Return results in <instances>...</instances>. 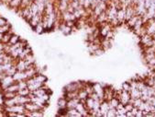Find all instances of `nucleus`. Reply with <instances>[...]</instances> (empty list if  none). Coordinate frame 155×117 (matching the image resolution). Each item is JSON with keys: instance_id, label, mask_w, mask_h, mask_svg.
Returning <instances> with one entry per match:
<instances>
[{"instance_id": "31", "label": "nucleus", "mask_w": 155, "mask_h": 117, "mask_svg": "<svg viewBox=\"0 0 155 117\" xmlns=\"http://www.w3.org/2000/svg\"><path fill=\"white\" fill-rule=\"evenodd\" d=\"M43 110H39V111H35V112H26V116H32V117H41L43 116Z\"/></svg>"}, {"instance_id": "22", "label": "nucleus", "mask_w": 155, "mask_h": 117, "mask_svg": "<svg viewBox=\"0 0 155 117\" xmlns=\"http://www.w3.org/2000/svg\"><path fill=\"white\" fill-rule=\"evenodd\" d=\"M80 102V100L78 98H74L72 100H68L67 101V109H73V108L76 107V105Z\"/></svg>"}, {"instance_id": "7", "label": "nucleus", "mask_w": 155, "mask_h": 117, "mask_svg": "<svg viewBox=\"0 0 155 117\" xmlns=\"http://www.w3.org/2000/svg\"><path fill=\"white\" fill-rule=\"evenodd\" d=\"M125 12H126V7L122 6L121 7L118 8L116 18L119 25L122 24L123 22H125Z\"/></svg>"}, {"instance_id": "8", "label": "nucleus", "mask_w": 155, "mask_h": 117, "mask_svg": "<svg viewBox=\"0 0 155 117\" xmlns=\"http://www.w3.org/2000/svg\"><path fill=\"white\" fill-rule=\"evenodd\" d=\"M104 88H105V87H103V85L98 83V82H96V83L93 84L94 92H96L97 95H98L100 100H102V101L104 100Z\"/></svg>"}, {"instance_id": "28", "label": "nucleus", "mask_w": 155, "mask_h": 117, "mask_svg": "<svg viewBox=\"0 0 155 117\" xmlns=\"http://www.w3.org/2000/svg\"><path fill=\"white\" fill-rule=\"evenodd\" d=\"M33 30L35 31V32L38 33V34H41V33H42L44 31H45V28H44V25H43L42 20H41L39 23H38L36 26H35V27L33 28Z\"/></svg>"}, {"instance_id": "38", "label": "nucleus", "mask_w": 155, "mask_h": 117, "mask_svg": "<svg viewBox=\"0 0 155 117\" xmlns=\"http://www.w3.org/2000/svg\"><path fill=\"white\" fill-rule=\"evenodd\" d=\"M116 115H117L116 108H110L107 114V117H116Z\"/></svg>"}, {"instance_id": "32", "label": "nucleus", "mask_w": 155, "mask_h": 117, "mask_svg": "<svg viewBox=\"0 0 155 117\" xmlns=\"http://www.w3.org/2000/svg\"><path fill=\"white\" fill-rule=\"evenodd\" d=\"M64 97L68 100H72L74 98H78V91H67L65 92L64 94Z\"/></svg>"}, {"instance_id": "47", "label": "nucleus", "mask_w": 155, "mask_h": 117, "mask_svg": "<svg viewBox=\"0 0 155 117\" xmlns=\"http://www.w3.org/2000/svg\"><path fill=\"white\" fill-rule=\"evenodd\" d=\"M137 2H138V0H132V3H131V5L135 6L136 4H137Z\"/></svg>"}, {"instance_id": "34", "label": "nucleus", "mask_w": 155, "mask_h": 117, "mask_svg": "<svg viewBox=\"0 0 155 117\" xmlns=\"http://www.w3.org/2000/svg\"><path fill=\"white\" fill-rule=\"evenodd\" d=\"M10 31H11V26L8 22L0 27V33H1V34H5V33L10 32Z\"/></svg>"}, {"instance_id": "26", "label": "nucleus", "mask_w": 155, "mask_h": 117, "mask_svg": "<svg viewBox=\"0 0 155 117\" xmlns=\"http://www.w3.org/2000/svg\"><path fill=\"white\" fill-rule=\"evenodd\" d=\"M59 28H60V30H61V31L63 32L64 34H69V33L71 32V31L73 30V28L69 27V26H68V25H66L64 22L61 23V24L59 25Z\"/></svg>"}, {"instance_id": "6", "label": "nucleus", "mask_w": 155, "mask_h": 117, "mask_svg": "<svg viewBox=\"0 0 155 117\" xmlns=\"http://www.w3.org/2000/svg\"><path fill=\"white\" fill-rule=\"evenodd\" d=\"M61 20H63V22H67V21H76L77 20L73 15V12L66 10L61 13Z\"/></svg>"}, {"instance_id": "36", "label": "nucleus", "mask_w": 155, "mask_h": 117, "mask_svg": "<svg viewBox=\"0 0 155 117\" xmlns=\"http://www.w3.org/2000/svg\"><path fill=\"white\" fill-rule=\"evenodd\" d=\"M30 93H31V91H30V90L28 88L19 89V91H17V94L20 95V96H29Z\"/></svg>"}, {"instance_id": "14", "label": "nucleus", "mask_w": 155, "mask_h": 117, "mask_svg": "<svg viewBox=\"0 0 155 117\" xmlns=\"http://www.w3.org/2000/svg\"><path fill=\"white\" fill-rule=\"evenodd\" d=\"M63 116H67V117H82L81 114L76 109H75V108H73V109H66Z\"/></svg>"}, {"instance_id": "13", "label": "nucleus", "mask_w": 155, "mask_h": 117, "mask_svg": "<svg viewBox=\"0 0 155 117\" xmlns=\"http://www.w3.org/2000/svg\"><path fill=\"white\" fill-rule=\"evenodd\" d=\"M25 108L27 112H35V111H39V110H43L41 107H39V105H37L36 103H34L32 102H29L25 104Z\"/></svg>"}, {"instance_id": "29", "label": "nucleus", "mask_w": 155, "mask_h": 117, "mask_svg": "<svg viewBox=\"0 0 155 117\" xmlns=\"http://www.w3.org/2000/svg\"><path fill=\"white\" fill-rule=\"evenodd\" d=\"M140 17V16H139V15H134L131 19H130V20L127 21V25H128L130 28L132 29V28H133V26L135 25V23L137 22V20H139Z\"/></svg>"}, {"instance_id": "39", "label": "nucleus", "mask_w": 155, "mask_h": 117, "mask_svg": "<svg viewBox=\"0 0 155 117\" xmlns=\"http://www.w3.org/2000/svg\"><path fill=\"white\" fill-rule=\"evenodd\" d=\"M121 88H122V90H126V91H128V92H130L131 89L130 82H124L121 86Z\"/></svg>"}, {"instance_id": "24", "label": "nucleus", "mask_w": 155, "mask_h": 117, "mask_svg": "<svg viewBox=\"0 0 155 117\" xmlns=\"http://www.w3.org/2000/svg\"><path fill=\"white\" fill-rule=\"evenodd\" d=\"M130 94L131 99H138V98H140V96H141V91L138 88H135V89H130Z\"/></svg>"}, {"instance_id": "42", "label": "nucleus", "mask_w": 155, "mask_h": 117, "mask_svg": "<svg viewBox=\"0 0 155 117\" xmlns=\"http://www.w3.org/2000/svg\"><path fill=\"white\" fill-rule=\"evenodd\" d=\"M133 104L130 102L127 103V104H125V109H126V112H130L132 110V108H133Z\"/></svg>"}, {"instance_id": "50", "label": "nucleus", "mask_w": 155, "mask_h": 117, "mask_svg": "<svg viewBox=\"0 0 155 117\" xmlns=\"http://www.w3.org/2000/svg\"><path fill=\"white\" fill-rule=\"evenodd\" d=\"M153 4H154V5H155V0H153Z\"/></svg>"}, {"instance_id": "48", "label": "nucleus", "mask_w": 155, "mask_h": 117, "mask_svg": "<svg viewBox=\"0 0 155 117\" xmlns=\"http://www.w3.org/2000/svg\"><path fill=\"white\" fill-rule=\"evenodd\" d=\"M61 1H66V2H70L71 0H61Z\"/></svg>"}, {"instance_id": "17", "label": "nucleus", "mask_w": 155, "mask_h": 117, "mask_svg": "<svg viewBox=\"0 0 155 117\" xmlns=\"http://www.w3.org/2000/svg\"><path fill=\"white\" fill-rule=\"evenodd\" d=\"M66 106H67V99L65 97L58 100V102H57V107H58L59 111H65L67 109Z\"/></svg>"}, {"instance_id": "10", "label": "nucleus", "mask_w": 155, "mask_h": 117, "mask_svg": "<svg viewBox=\"0 0 155 117\" xmlns=\"http://www.w3.org/2000/svg\"><path fill=\"white\" fill-rule=\"evenodd\" d=\"M134 15H136L135 7L133 5H130L126 7V12H125V22L131 19Z\"/></svg>"}, {"instance_id": "41", "label": "nucleus", "mask_w": 155, "mask_h": 117, "mask_svg": "<svg viewBox=\"0 0 155 117\" xmlns=\"http://www.w3.org/2000/svg\"><path fill=\"white\" fill-rule=\"evenodd\" d=\"M146 64H147L150 67H155V56L150 60H149L148 62H146Z\"/></svg>"}, {"instance_id": "45", "label": "nucleus", "mask_w": 155, "mask_h": 117, "mask_svg": "<svg viewBox=\"0 0 155 117\" xmlns=\"http://www.w3.org/2000/svg\"><path fill=\"white\" fill-rule=\"evenodd\" d=\"M135 117H143V111H141V110L139 109L138 112H137Z\"/></svg>"}, {"instance_id": "5", "label": "nucleus", "mask_w": 155, "mask_h": 117, "mask_svg": "<svg viewBox=\"0 0 155 117\" xmlns=\"http://www.w3.org/2000/svg\"><path fill=\"white\" fill-rule=\"evenodd\" d=\"M140 38V44L142 45L144 48L145 47L153 46V38L152 35H149V34L145 33Z\"/></svg>"}, {"instance_id": "4", "label": "nucleus", "mask_w": 155, "mask_h": 117, "mask_svg": "<svg viewBox=\"0 0 155 117\" xmlns=\"http://www.w3.org/2000/svg\"><path fill=\"white\" fill-rule=\"evenodd\" d=\"M15 80L13 79V76H5L3 79L0 80V89L2 90L6 89L7 87H9L13 83H15Z\"/></svg>"}, {"instance_id": "21", "label": "nucleus", "mask_w": 155, "mask_h": 117, "mask_svg": "<svg viewBox=\"0 0 155 117\" xmlns=\"http://www.w3.org/2000/svg\"><path fill=\"white\" fill-rule=\"evenodd\" d=\"M88 97H89V95H88V93L86 92V90L84 88L78 90V99L80 100V102L85 103L86 101V99Z\"/></svg>"}, {"instance_id": "23", "label": "nucleus", "mask_w": 155, "mask_h": 117, "mask_svg": "<svg viewBox=\"0 0 155 117\" xmlns=\"http://www.w3.org/2000/svg\"><path fill=\"white\" fill-rule=\"evenodd\" d=\"M21 3H22V0H11L8 4V6H9L11 8L13 9H19V7H21Z\"/></svg>"}, {"instance_id": "1", "label": "nucleus", "mask_w": 155, "mask_h": 117, "mask_svg": "<svg viewBox=\"0 0 155 117\" xmlns=\"http://www.w3.org/2000/svg\"><path fill=\"white\" fill-rule=\"evenodd\" d=\"M4 109H5L6 114H10V112H14V114H25L26 115V108L25 105L23 104H15L13 106H4Z\"/></svg>"}, {"instance_id": "37", "label": "nucleus", "mask_w": 155, "mask_h": 117, "mask_svg": "<svg viewBox=\"0 0 155 117\" xmlns=\"http://www.w3.org/2000/svg\"><path fill=\"white\" fill-rule=\"evenodd\" d=\"M16 72H17V67H16V64H15L14 66L11 67L9 69H7L5 73H6V75H7V76H13Z\"/></svg>"}, {"instance_id": "19", "label": "nucleus", "mask_w": 155, "mask_h": 117, "mask_svg": "<svg viewBox=\"0 0 155 117\" xmlns=\"http://www.w3.org/2000/svg\"><path fill=\"white\" fill-rule=\"evenodd\" d=\"M144 25V22H143V20H142V17H140L139 20H137V22L135 23V25L133 26V28H132V30L134 31V32L136 34H138V32H140V30L143 27Z\"/></svg>"}, {"instance_id": "43", "label": "nucleus", "mask_w": 155, "mask_h": 117, "mask_svg": "<svg viewBox=\"0 0 155 117\" xmlns=\"http://www.w3.org/2000/svg\"><path fill=\"white\" fill-rule=\"evenodd\" d=\"M7 21L4 19V18H2V17H0V27L1 26H3V25H5V24H7Z\"/></svg>"}, {"instance_id": "11", "label": "nucleus", "mask_w": 155, "mask_h": 117, "mask_svg": "<svg viewBox=\"0 0 155 117\" xmlns=\"http://www.w3.org/2000/svg\"><path fill=\"white\" fill-rule=\"evenodd\" d=\"M109 109H110V107H109V104H108V102L103 100V101H102L101 103H100V108H99L101 115L103 117H107V114H108V112Z\"/></svg>"}, {"instance_id": "44", "label": "nucleus", "mask_w": 155, "mask_h": 117, "mask_svg": "<svg viewBox=\"0 0 155 117\" xmlns=\"http://www.w3.org/2000/svg\"><path fill=\"white\" fill-rule=\"evenodd\" d=\"M5 47H6L5 43L0 42V53H1V52H5ZM5 53H6V52H5Z\"/></svg>"}, {"instance_id": "40", "label": "nucleus", "mask_w": 155, "mask_h": 117, "mask_svg": "<svg viewBox=\"0 0 155 117\" xmlns=\"http://www.w3.org/2000/svg\"><path fill=\"white\" fill-rule=\"evenodd\" d=\"M95 0H85V4H84V7L87 9V8H90L92 4L94 3Z\"/></svg>"}, {"instance_id": "25", "label": "nucleus", "mask_w": 155, "mask_h": 117, "mask_svg": "<svg viewBox=\"0 0 155 117\" xmlns=\"http://www.w3.org/2000/svg\"><path fill=\"white\" fill-rule=\"evenodd\" d=\"M19 90V84H17V82H15V83H13L9 87H7L6 89H4L3 91H10V92H17V93Z\"/></svg>"}, {"instance_id": "49", "label": "nucleus", "mask_w": 155, "mask_h": 117, "mask_svg": "<svg viewBox=\"0 0 155 117\" xmlns=\"http://www.w3.org/2000/svg\"><path fill=\"white\" fill-rule=\"evenodd\" d=\"M2 35H3V34H1V33H0V42H1V39H2Z\"/></svg>"}, {"instance_id": "35", "label": "nucleus", "mask_w": 155, "mask_h": 117, "mask_svg": "<svg viewBox=\"0 0 155 117\" xmlns=\"http://www.w3.org/2000/svg\"><path fill=\"white\" fill-rule=\"evenodd\" d=\"M17 92H10V91H3V97L4 99H11L17 96Z\"/></svg>"}, {"instance_id": "2", "label": "nucleus", "mask_w": 155, "mask_h": 117, "mask_svg": "<svg viewBox=\"0 0 155 117\" xmlns=\"http://www.w3.org/2000/svg\"><path fill=\"white\" fill-rule=\"evenodd\" d=\"M108 7V3L101 1L100 3L97 4V5L94 7V9L92 10V16L96 20V18L101 14V13H103L104 11L107 10Z\"/></svg>"}, {"instance_id": "15", "label": "nucleus", "mask_w": 155, "mask_h": 117, "mask_svg": "<svg viewBox=\"0 0 155 117\" xmlns=\"http://www.w3.org/2000/svg\"><path fill=\"white\" fill-rule=\"evenodd\" d=\"M69 6V2H66V1H61V0H58V4H57V7L55 9L57 11H59L60 13L66 11L68 8Z\"/></svg>"}, {"instance_id": "46", "label": "nucleus", "mask_w": 155, "mask_h": 117, "mask_svg": "<svg viewBox=\"0 0 155 117\" xmlns=\"http://www.w3.org/2000/svg\"><path fill=\"white\" fill-rule=\"evenodd\" d=\"M131 3H132V0H125V3H124V7H127V6H130L131 5Z\"/></svg>"}, {"instance_id": "3", "label": "nucleus", "mask_w": 155, "mask_h": 117, "mask_svg": "<svg viewBox=\"0 0 155 117\" xmlns=\"http://www.w3.org/2000/svg\"><path fill=\"white\" fill-rule=\"evenodd\" d=\"M85 84L82 83L80 81H77V82H71V83L67 84L64 87V90L65 92L67 91H78L79 89H81L84 88Z\"/></svg>"}, {"instance_id": "16", "label": "nucleus", "mask_w": 155, "mask_h": 117, "mask_svg": "<svg viewBox=\"0 0 155 117\" xmlns=\"http://www.w3.org/2000/svg\"><path fill=\"white\" fill-rule=\"evenodd\" d=\"M13 79L16 82H19L21 80H27V77H26L25 71H19L17 70V72L13 75Z\"/></svg>"}, {"instance_id": "20", "label": "nucleus", "mask_w": 155, "mask_h": 117, "mask_svg": "<svg viewBox=\"0 0 155 117\" xmlns=\"http://www.w3.org/2000/svg\"><path fill=\"white\" fill-rule=\"evenodd\" d=\"M30 54H32V50L29 45H27L23 48V50H22V52L20 53V54H19V58H17V59H24Z\"/></svg>"}, {"instance_id": "30", "label": "nucleus", "mask_w": 155, "mask_h": 117, "mask_svg": "<svg viewBox=\"0 0 155 117\" xmlns=\"http://www.w3.org/2000/svg\"><path fill=\"white\" fill-rule=\"evenodd\" d=\"M12 34H13V32H11V31L5 33V34H3L2 39H1V42L5 43V44H7V43L9 42V40H10V38L12 36Z\"/></svg>"}, {"instance_id": "27", "label": "nucleus", "mask_w": 155, "mask_h": 117, "mask_svg": "<svg viewBox=\"0 0 155 117\" xmlns=\"http://www.w3.org/2000/svg\"><path fill=\"white\" fill-rule=\"evenodd\" d=\"M119 102H120V101H119L118 97H113L111 100L108 101V104L110 108H117L118 105L119 104Z\"/></svg>"}, {"instance_id": "9", "label": "nucleus", "mask_w": 155, "mask_h": 117, "mask_svg": "<svg viewBox=\"0 0 155 117\" xmlns=\"http://www.w3.org/2000/svg\"><path fill=\"white\" fill-rule=\"evenodd\" d=\"M118 99L120 101L121 103H123L124 105L127 104V103L130 102V94L128 91H126V90H122L118 93Z\"/></svg>"}, {"instance_id": "33", "label": "nucleus", "mask_w": 155, "mask_h": 117, "mask_svg": "<svg viewBox=\"0 0 155 117\" xmlns=\"http://www.w3.org/2000/svg\"><path fill=\"white\" fill-rule=\"evenodd\" d=\"M20 40H21V39L19 38V35H17V34H14V33H13V34H12V36H11V38H10V40H9V42H8L7 44H9V45L16 44V43H17V42H19Z\"/></svg>"}, {"instance_id": "18", "label": "nucleus", "mask_w": 155, "mask_h": 117, "mask_svg": "<svg viewBox=\"0 0 155 117\" xmlns=\"http://www.w3.org/2000/svg\"><path fill=\"white\" fill-rule=\"evenodd\" d=\"M117 109V115L116 117H126V109H125V105L123 103L119 102V104L118 105Z\"/></svg>"}, {"instance_id": "12", "label": "nucleus", "mask_w": 155, "mask_h": 117, "mask_svg": "<svg viewBox=\"0 0 155 117\" xmlns=\"http://www.w3.org/2000/svg\"><path fill=\"white\" fill-rule=\"evenodd\" d=\"M42 17H43V14H41V13H38L37 15L33 16L32 18L29 20V24L30 25V27L33 29L38 23L41 22L42 20Z\"/></svg>"}]
</instances>
